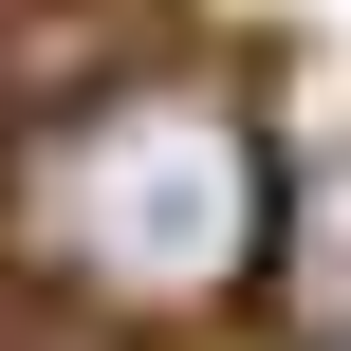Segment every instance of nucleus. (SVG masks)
I'll return each instance as SVG.
<instances>
[{
	"label": "nucleus",
	"mask_w": 351,
	"mask_h": 351,
	"mask_svg": "<svg viewBox=\"0 0 351 351\" xmlns=\"http://www.w3.org/2000/svg\"><path fill=\"white\" fill-rule=\"evenodd\" d=\"M0 241L93 315H222L278 241V148L222 74H111L0 148Z\"/></svg>",
	"instance_id": "obj_1"
},
{
	"label": "nucleus",
	"mask_w": 351,
	"mask_h": 351,
	"mask_svg": "<svg viewBox=\"0 0 351 351\" xmlns=\"http://www.w3.org/2000/svg\"><path fill=\"white\" fill-rule=\"evenodd\" d=\"M259 278L296 296V333H351V148L278 185V241H259Z\"/></svg>",
	"instance_id": "obj_2"
},
{
	"label": "nucleus",
	"mask_w": 351,
	"mask_h": 351,
	"mask_svg": "<svg viewBox=\"0 0 351 351\" xmlns=\"http://www.w3.org/2000/svg\"><path fill=\"white\" fill-rule=\"evenodd\" d=\"M333 351H351V333H333Z\"/></svg>",
	"instance_id": "obj_3"
}]
</instances>
